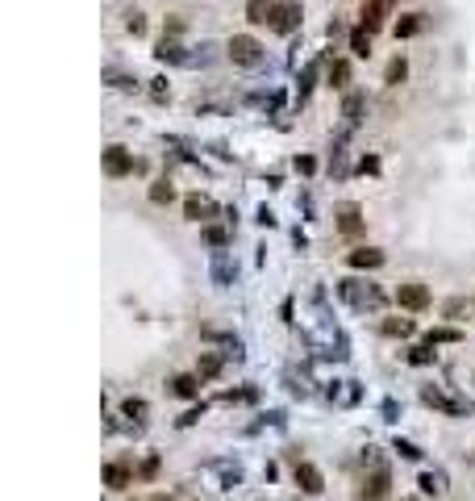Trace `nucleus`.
<instances>
[{
	"label": "nucleus",
	"instance_id": "obj_1",
	"mask_svg": "<svg viewBox=\"0 0 475 501\" xmlns=\"http://www.w3.org/2000/svg\"><path fill=\"white\" fill-rule=\"evenodd\" d=\"M230 59H234L238 67H255V63L263 59L259 38H250V33H234V38H230Z\"/></svg>",
	"mask_w": 475,
	"mask_h": 501
},
{
	"label": "nucleus",
	"instance_id": "obj_2",
	"mask_svg": "<svg viewBox=\"0 0 475 501\" xmlns=\"http://www.w3.org/2000/svg\"><path fill=\"white\" fill-rule=\"evenodd\" d=\"M388 493H392L388 468H371V472L363 477V485H359V501H388Z\"/></svg>",
	"mask_w": 475,
	"mask_h": 501
},
{
	"label": "nucleus",
	"instance_id": "obj_3",
	"mask_svg": "<svg viewBox=\"0 0 475 501\" xmlns=\"http://www.w3.org/2000/svg\"><path fill=\"white\" fill-rule=\"evenodd\" d=\"M396 305L417 314V309H426V305H430V288H426V284H417V280H409V284H401V288H396Z\"/></svg>",
	"mask_w": 475,
	"mask_h": 501
},
{
	"label": "nucleus",
	"instance_id": "obj_4",
	"mask_svg": "<svg viewBox=\"0 0 475 501\" xmlns=\"http://www.w3.org/2000/svg\"><path fill=\"white\" fill-rule=\"evenodd\" d=\"M300 25V4L296 0H280L275 4V17H271V29L275 33H292Z\"/></svg>",
	"mask_w": 475,
	"mask_h": 501
},
{
	"label": "nucleus",
	"instance_id": "obj_5",
	"mask_svg": "<svg viewBox=\"0 0 475 501\" xmlns=\"http://www.w3.org/2000/svg\"><path fill=\"white\" fill-rule=\"evenodd\" d=\"M104 171H108L113 180L129 176V171H134V159H129V151H125V146H108V151H104Z\"/></svg>",
	"mask_w": 475,
	"mask_h": 501
},
{
	"label": "nucleus",
	"instance_id": "obj_6",
	"mask_svg": "<svg viewBox=\"0 0 475 501\" xmlns=\"http://www.w3.org/2000/svg\"><path fill=\"white\" fill-rule=\"evenodd\" d=\"M342 293H346V301H355L359 309H380V305H384V293H380V288H371V284H367V293H359V288H355V280H346V284H342Z\"/></svg>",
	"mask_w": 475,
	"mask_h": 501
},
{
	"label": "nucleus",
	"instance_id": "obj_7",
	"mask_svg": "<svg viewBox=\"0 0 475 501\" xmlns=\"http://www.w3.org/2000/svg\"><path fill=\"white\" fill-rule=\"evenodd\" d=\"M104 481H108V489H129V485H134V468H129L125 460H117V464L104 468Z\"/></svg>",
	"mask_w": 475,
	"mask_h": 501
},
{
	"label": "nucleus",
	"instance_id": "obj_8",
	"mask_svg": "<svg viewBox=\"0 0 475 501\" xmlns=\"http://www.w3.org/2000/svg\"><path fill=\"white\" fill-rule=\"evenodd\" d=\"M296 485H300L305 493H321V489H325L321 468H313V464H296Z\"/></svg>",
	"mask_w": 475,
	"mask_h": 501
},
{
	"label": "nucleus",
	"instance_id": "obj_9",
	"mask_svg": "<svg viewBox=\"0 0 475 501\" xmlns=\"http://www.w3.org/2000/svg\"><path fill=\"white\" fill-rule=\"evenodd\" d=\"M384 13H388V4H384V0H367V4H363V13H359V17H363V29H367V33L384 29Z\"/></svg>",
	"mask_w": 475,
	"mask_h": 501
},
{
	"label": "nucleus",
	"instance_id": "obj_10",
	"mask_svg": "<svg viewBox=\"0 0 475 501\" xmlns=\"http://www.w3.org/2000/svg\"><path fill=\"white\" fill-rule=\"evenodd\" d=\"M346 263H351V268H380V263H384V251H380V247H359V251L346 255Z\"/></svg>",
	"mask_w": 475,
	"mask_h": 501
},
{
	"label": "nucleus",
	"instance_id": "obj_11",
	"mask_svg": "<svg viewBox=\"0 0 475 501\" xmlns=\"http://www.w3.org/2000/svg\"><path fill=\"white\" fill-rule=\"evenodd\" d=\"M271 17H275V0H246V21L271 25Z\"/></svg>",
	"mask_w": 475,
	"mask_h": 501
},
{
	"label": "nucleus",
	"instance_id": "obj_12",
	"mask_svg": "<svg viewBox=\"0 0 475 501\" xmlns=\"http://www.w3.org/2000/svg\"><path fill=\"white\" fill-rule=\"evenodd\" d=\"M217 209H213V201H204V196H188L184 201V217L188 222H204V217H213Z\"/></svg>",
	"mask_w": 475,
	"mask_h": 501
},
{
	"label": "nucleus",
	"instance_id": "obj_13",
	"mask_svg": "<svg viewBox=\"0 0 475 501\" xmlns=\"http://www.w3.org/2000/svg\"><path fill=\"white\" fill-rule=\"evenodd\" d=\"M338 230H342V234H359V230H363V213H359V205H342V213H338Z\"/></svg>",
	"mask_w": 475,
	"mask_h": 501
},
{
	"label": "nucleus",
	"instance_id": "obj_14",
	"mask_svg": "<svg viewBox=\"0 0 475 501\" xmlns=\"http://www.w3.org/2000/svg\"><path fill=\"white\" fill-rule=\"evenodd\" d=\"M154 54H159L163 63H184V50H179V42H175V38H163V42L154 46Z\"/></svg>",
	"mask_w": 475,
	"mask_h": 501
},
{
	"label": "nucleus",
	"instance_id": "obj_15",
	"mask_svg": "<svg viewBox=\"0 0 475 501\" xmlns=\"http://www.w3.org/2000/svg\"><path fill=\"white\" fill-rule=\"evenodd\" d=\"M346 84H351V63H346V59L330 63V88H338V92H342Z\"/></svg>",
	"mask_w": 475,
	"mask_h": 501
},
{
	"label": "nucleus",
	"instance_id": "obj_16",
	"mask_svg": "<svg viewBox=\"0 0 475 501\" xmlns=\"http://www.w3.org/2000/svg\"><path fill=\"white\" fill-rule=\"evenodd\" d=\"M171 393H175V397H196V393H200V376H175V380H171Z\"/></svg>",
	"mask_w": 475,
	"mask_h": 501
},
{
	"label": "nucleus",
	"instance_id": "obj_17",
	"mask_svg": "<svg viewBox=\"0 0 475 501\" xmlns=\"http://www.w3.org/2000/svg\"><path fill=\"white\" fill-rule=\"evenodd\" d=\"M421 13H409L405 21H396V38H413V33H421Z\"/></svg>",
	"mask_w": 475,
	"mask_h": 501
},
{
	"label": "nucleus",
	"instance_id": "obj_18",
	"mask_svg": "<svg viewBox=\"0 0 475 501\" xmlns=\"http://www.w3.org/2000/svg\"><path fill=\"white\" fill-rule=\"evenodd\" d=\"M351 50H355L359 59H367V54H371V33H367L363 25H359L355 33H351Z\"/></svg>",
	"mask_w": 475,
	"mask_h": 501
},
{
	"label": "nucleus",
	"instance_id": "obj_19",
	"mask_svg": "<svg viewBox=\"0 0 475 501\" xmlns=\"http://www.w3.org/2000/svg\"><path fill=\"white\" fill-rule=\"evenodd\" d=\"M413 330H417V326H413L409 318H388V322H384V334H392V339H396V334H401V339H409Z\"/></svg>",
	"mask_w": 475,
	"mask_h": 501
},
{
	"label": "nucleus",
	"instance_id": "obj_20",
	"mask_svg": "<svg viewBox=\"0 0 475 501\" xmlns=\"http://www.w3.org/2000/svg\"><path fill=\"white\" fill-rule=\"evenodd\" d=\"M417 485H421V493H430V498H434V493H442V489H446V477H442V472H421V481H417Z\"/></svg>",
	"mask_w": 475,
	"mask_h": 501
},
{
	"label": "nucleus",
	"instance_id": "obj_21",
	"mask_svg": "<svg viewBox=\"0 0 475 501\" xmlns=\"http://www.w3.org/2000/svg\"><path fill=\"white\" fill-rule=\"evenodd\" d=\"M405 75H409V63H405V59H401V54H396V59H392V63H388V71H384V84H401V79H405Z\"/></svg>",
	"mask_w": 475,
	"mask_h": 501
},
{
	"label": "nucleus",
	"instance_id": "obj_22",
	"mask_svg": "<svg viewBox=\"0 0 475 501\" xmlns=\"http://www.w3.org/2000/svg\"><path fill=\"white\" fill-rule=\"evenodd\" d=\"M150 201H154V205H167V201H175V188H171L167 180H154V184H150Z\"/></svg>",
	"mask_w": 475,
	"mask_h": 501
},
{
	"label": "nucleus",
	"instance_id": "obj_23",
	"mask_svg": "<svg viewBox=\"0 0 475 501\" xmlns=\"http://www.w3.org/2000/svg\"><path fill=\"white\" fill-rule=\"evenodd\" d=\"M217 372H221V360H217V355H204L200 368H196V376H204V380H213Z\"/></svg>",
	"mask_w": 475,
	"mask_h": 501
},
{
	"label": "nucleus",
	"instance_id": "obj_24",
	"mask_svg": "<svg viewBox=\"0 0 475 501\" xmlns=\"http://www.w3.org/2000/svg\"><path fill=\"white\" fill-rule=\"evenodd\" d=\"M125 29H129V33H146V17H142L138 8H134V13H125Z\"/></svg>",
	"mask_w": 475,
	"mask_h": 501
},
{
	"label": "nucleus",
	"instance_id": "obj_25",
	"mask_svg": "<svg viewBox=\"0 0 475 501\" xmlns=\"http://www.w3.org/2000/svg\"><path fill=\"white\" fill-rule=\"evenodd\" d=\"M204 238H209L213 247H225V242H230V234H225L221 226H209V230H204Z\"/></svg>",
	"mask_w": 475,
	"mask_h": 501
},
{
	"label": "nucleus",
	"instance_id": "obj_26",
	"mask_svg": "<svg viewBox=\"0 0 475 501\" xmlns=\"http://www.w3.org/2000/svg\"><path fill=\"white\" fill-rule=\"evenodd\" d=\"M430 343H459V330H430Z\"/></svg>",
	"mask_w": 475,
	"mask_h": 501
},
{
	"label": "nucleus",
	"instance_id": "obj_27",
	"mask_svg": "<svg viewBox=\"0 0 475 501\" xmlns=\"http://www.w3.org/2000/svg\"><path fill=\"white\" fill-rule=\"evenodd\" d=\"M396 452H401L405 460H421V452H417V447H413L409 439H396Z\"/></svg>",
	"mask_w": 475,
	"mask_h": 501
},
{
	"label": "nucleus",
	"instance_id": "obj_28",
	"mask_svg": "<svg viewBox=\"0 0 475 501\" xmlns=\"http://www.w3.org/2000/svg\"><path fill=\"white\" fill-rule=\"evenodd\" d=\"M125 414H129V418H146V401H134V397H129V401H125Z\"/></svg>",
	"mask_w": 475,
	"mask_h": 501
},
{
	"label": "nucleus",
	"instance_id": "obj_29",
	"mask_svg": "<svg viewBox=\"0 0 475 501\" xmlns=\"http://www.w3.org/2000/svg\"><path fill=\"white\" fill-rule=\"evenodd\" d=\"M409 360H413V364H430L434 355H430V347H413V351H409Z\"/></svg>",
	"mask_w": 475,
	"mask_h": 501
},
{
	"label": "nucleus",
	"instance_id": "obj_30",
	"mask_svg": "<svg viewBox=\"0 0 475 501\" xmlns=\"http://www.w3.org/2000/svg\"><path fill=\"white\" fill-rule=\"evenodd\" d=\"M313 167H317V163H313L309 155H300V159H296V171H305V176H313Z\"/></svg>",
	"mask_w": 475,
	"mask_h": 501
},
{
	"label": "nucleus",
	"instance_id": "obj_31",
	"mask_svg": "<svg viewBox=\"0 0 475 501\" xmlns=\"http://www.w3.org/2000/svg\"><path fill=\"white\" fill-rule=\"evenodd\" d=\"M150 96H154V100H163V96H167V79H154V88H150Z\"/></svg>",
	"mask_w": 475,
	"mask_h": 501
},
{
	"label": "nucleus",
	"instance_id": "obj_32",
	"mask_svg": "<svg viewBox=\"0 0 475 501\" xmlns=\"http://www.w3.org/2000/svg\"><path fill=\"white\" fill-rule=\"evenodd\" d=\"M463 309H467V301H446V314H451V318H459Z\"/></svg>",
	"mask_w": 475,
	"mask_h": 501
},
{
	"label": "nucleus",
	"instance_id": "obj_33",
	"mask_svg": "<svg viewBox=\"0 0 475 501\" xmlns=\"http://www.w3.org/2000/svg\"><path fill=\"white\" fill-rule=\"evenodd\" d=\"M150 501H171V498H167V493H154V498H150Z\"/></svg>",
	"mask_w": 475,
	"mask_h": 501
}]
</instances>
